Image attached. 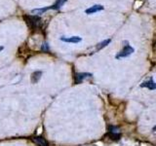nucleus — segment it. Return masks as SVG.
I'll return each instance as SVG.
<instances>
[{
  "mask_svg": "<svg viewBox=\"0 0 156 146\" xmlns=\"http://www.w3.org/2000/svg\"><path fill=\"white\" fill-rule=\"evenodd\" d=\"M48 10H51V6H49V7H45V8H40V9H34L32 10V12L31 13H37L38 15H40V14H43L44 12H46L48 11Z\"/></svg>",
  "mask_w": 156,
  "mask_h": 146,
  "instance_id": "11",
  "label": "nucleus"
},
{
  "mask_svg": "<svg viewBox=\"0 0 156 146\" xmlns=\"http://www.w3.org/2000/svg\"><path fill=\"white\" fill-rule=\"evenodd\" d=\"M140 86L141 88H146V89H148L149 91H155L156 90V82H154L153 78H150L149 80L143 82Z\"/></svg>",
  "mask_w": 156,
  "mask_h": 146,
  "instance_id": "4",
  "label": "nucleus"
},
{
  "mask_svg": "<svg viewBox=\"0 0 156 146\" xmlns=\"http://www.w3.org/2000/svg\"><path fill=\"white\" fill-rule=\"evenodd\" d=\"M66 1H67V0H57V1L55 2V4L51 6V9L52 10H58V9H61L62 5L65 4Z\"/></svg>",
  "mask_w": 156,
  "mask_h": 146,
  "instance_id": "10",
  "label": "nucleus"
},
{
  "mask_svg": "<svg viewBox=\"0 0 156 146\" xmlns=\"http://www.w3.org/2000/svg\"><path fill=\"white\" fill-rule=\"evenodd\" d=\"M110 42H111V39H105V40L100 42L99 44H97V45H96V50L100 51V50H101V49L105 48L107 45H109Z\"/></svg>",
  "mask_w": 156,
  "mask_h": 146,
  "instance_id": "9",
  "label": "nucleus"
},
{
  "mask_svg": "<svg viewBox=\"0 0 156 146\" xmlns=\"http://www.w3.org/2000/svg\"><path fill=\"white\" fill-rule=\"evenodd\" d=\"M33 142L38 146H49V143L45 138H43L42 136H35L32 138Z\"/></svg>",
  "mask_w": 156,
  "mask_h": 146,
  "instance_id": "8",
  "label": "nucleus"
},
{
  "mask_svg": "<svg viewBox=\"0 0 156 146\" xmlns=\"http://www.w3.org/2000/svg\"><path fill=\"white\" fill-rule=\"evenodd\" d=\"M135 52V49L132 47V46H130L129 45V43L127 44V45H125L124 47H123V49L120 51V52H118L116 54V56H115V58L116 60H121V58H125V57H130L132 54H133Z\"/></svg>",
  "mask_w": 156,
  "mask_h": 146,
  "instance_id": "1",
  "label": "nucleus"
},
{
  "mask_svg": "<svg viewBox=\"0 0 156 146\" xmlns=\"http://www.w3.org/2000/svg\"><path fill=\"white\" fill-rule=\"evenodd\" d=\"M42 74H43V72L41 70H37V71H34L33 73H31L30 81H31L32 84H37V83L40 81Z\"/></svg>",
  "mask_w": 156,
  "mask_h": 146,
  "instance_id": "7",
  "label": "nucleus"
},
{
  "mask_svg": "<svg viewBox=\"0 0 156 146\" xmlns=\"http://www.w3.org/2000/svg\"><path fill=\"white\" fill-rule=\"evenodd\" d=\"M105 8L102 5H100V4H96V5H93L90 8H88L85 10V13L88 14V15H92V14H96L98 12H101Z\"/></svg>",
  "mask_w": 156,
  "mask_h": 146,
  "instance_id": "5",
  "label": "nucleus"
},
{
  "mask_svg": "<svg viewBox=\"0 0 156 146\" xmlns=\"http://www.w3.org/2000/svg\"><path fill=\"white\" fill-rule=\"evenodd\" d=\"M152 130H153V131H156V125H155V126L153 127V129H152Z\"/></svg>",
  "mask_w": 156,
  "mask_h": 146,
  "instance_id": "14",
  "label": "nucleus"
},
{
  "mask_svg": "<svg viewBox=\"0 0 156 146\" xmlns=\"http://www.w3.org/2000/svg\"><path fill=\"white\" fill-rule=\"evenodd\" d=\"M41 50H42L43 52H49V51H50V48H49L48 43H43V44H42Z\"/></svg>",
  "mask_w": 156,
  "mask_h": 146,
  "instance_id": "12",
  "label": "nucleus"
},
{
  "mask_svg": "<svg viewBox=\"0 0 156 146\" xmlns=\"http://www.w3.org/2000/svg\"><path fill=\"white\" fill-rule=\"evenodd\" d=\"M90 77H93V74L92 73H89V72L76 73L75 74V84H80V83H82L85 79L90 78Z\"/></svg>",
  "mask_w": 156,
  "mask_h": 146,
  "instance_id": "3",
  "label": "nucleus"
},
{
  "mask_svg": "<svg viewBox=\"0 0 156 146\" xmlns=\"http://www.w3.org/2000/svg\"><path fill=\"white\" fill-rule=\"evenodd\" d=\"M61 41L66 42V43H73V44H77L80 43L82 41V38L79 36H71V37H61Z\"/></svg>",
  "mask_w": 156,
  "mask_h": 146,
  "instance_id": "6",
  "label": "nucleus"
},
{
  "mask_svg": "<svg viewBox=\"0 0 156 146\" xmlns=\"http://www.w3.org/2000/svg\"><path fill=\"white\" fill-rule=\"evenodd\" d=\"M23 18L26 19L27 26L32 29L38 27L39 24L41 23V18L39 16H30L29 15V16H24Z\"/></svg>",
  "mask_w": 156,
  "mask_h": 146,
  "instance_id": "2",
  "label": "nucleus"
},
{
  "mask_svg": "<svg viewBox=\"0 0 156 146\" xmlns=\"http://www.w3.org/2000/svg\"><path fill=\"white\" fill-rule=\"evenodd\" d=\"M3 49H4V47H3V46H0V52L3 51Z\"/></svg>",
  "mask_w": 156,
  "mask_h": 146,
  "instance_id": "13",
  "label": "nucleus"
}]
</instances>
